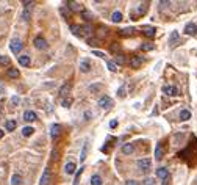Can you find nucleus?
Masks as SVG:
<instances>
[{"label": "nucleus", "mask_w": 197, "mask_h": 185, "mask_svg": "<svg viewBox=\"0 0 197 185\" xmlns=\"http://www.w3.org/2000/svg\"><path fill=\"white\" fill-rule=\"evenodd\" d=\"M92 30H94V28H92V25H91V24H86V25H72V27H70V31H72L75 36L88 38V39L91 38L92 33H94Z\"/></svg>", "instance_id": "f257e3e1"}, {"label": "nucleus", "mask_w": 197, "mask_h": 185, "mask_svg": "<svg viewBox=\"0 0 197 185\" xmlns=\"http://www.w3.org/2000/svg\"><path fill=\"white\" fill-rule=\"evenodd\" d=\"M22 47H24V44H22V41L19 39V38H13L9 42V50L13 53H19L22 50Z\"/></svg>", "instance_id": "f03ea898"}, {"label": "nucleus", "mask_w": 197, "mask_h": 185, "mask_svg": "<svg viewBox=\"0 0 197 185\" xmlns=\"http://www.w3.org/2000/svg\"><path fill=\"white\" fill-rule=\"evenodd\" d=\"M33 44H35L36 49H39V50H46L47 49V41L44 39L42 36H36L35 41H33Z\"/></svg>", "instance_id": "7ed1b4c3"}, {"label": "nucleus", "mask_w": 197, "mask_h": 185, "mask_svg": "<svg viewBox=\"0 0 197 185\" xmlns=\"http://www.w3.org/2000/svg\"><path fill=\"white\" fill-rule=\"evenodd\" d=\"M150 165H152L150 159H141V160H138V162H136V166H138L141 171H149Z\"/></svg>", "instance_id": "20e7f679"}, {"label": "nucleus", "mask_w": 197, "mask_h": 185, "mask_svg": "<svg viewBox=\"0 0 197 185\" xmlns=\"http://www.w3.org/2000/svg\"><path fill=\"white\" fill-rule=\"evenodd\" d=\"M111 104H113V102H111V97H108V96H102L100 99L97 101V105L102 107V108H105V110L111 107Z\"/></svg>", "instance_id": "39448f33"}, {"label": "nucleus", "mask_w": 197, "mask_h": 185, "mask_svg": "<svg viewBox=\"0 0 197 185\" xmlns=\"http://www.w3.org/2000/svg\"><path fill=\"white\" fill-rule=\"evenodd\" d=\"M163 92L164 94H167V96H178V88L177 86H171V85H166V86H163Z\"/></svg>", "instance_id": "423d86ee"}, {"label": "nucleus", "mask_w": 197, "mask_h": 185, "mask_svg": "<svg viewBox=\"0 0 197 185\" xmlns=\"http://www.w3.org/2000/svg\"><path fill=\"white\" fill-rule=\"evenodd\" d=\"M142 64H144V58H142V57H131L130 58V66L131 68L138 69V68L142 66Z\"/></svg>", "instance_id": "0eeeda50"}, {"label": "nucleus", "mask_w": 197, "mask_h": 185, "mask_svg": "<svg viewBox=\"0 0 197 185\" xmlns=\"http://www.w3.org/2000/svg\"><path fill=\"white\" fill-rule=\"evenodd\" d=\"M50 177H52L50 168H46V170H44V173H42V177H41L39 185H49V184H50Z\"/></svg>", "instance_id": "6e6552de"}, {"label": "nucleus", "mask_w": 197, "mask_h": 185, "mask_svg": "<svg viewBox=\"0 0 197 185\" xmlns=\"http://www.w3.org/2000/svg\"><path fill=\"white\" fill-rule=\"evenodd\" d=\"M59 135H61V126H59V124H52L50 126V137L53 140H56Z\"/></svg>", "instance_id": "1a4fd4ad"}, {"label": "nucleus", "mask_w": 197, "mask_h": 185, "mask_svg": "<svg viewBox=\"0 0 197 185\" xmlns=\"http://www.w3.org/2000/svg\"><path fill=\"white\" fill-rule=\"evenodd\" d=\"M185 33H186V35H189V36H194V35L197 33V25L193 24V22L186 24V27H185Z\"/></svg>", "instance_id": "9d476101"}, {"label": "nucleus", "mask_w": 197, "mask_h": 185, "mask_svg": "<svg viewBox=\"0 0 197 185\" xmlns=\"http://www.w3.org/2000/svg\"><path fill=\"white\" fill-rule=\"evenodd\" d=\"M156 176L161 179V181H166V179L169 177V171H167V168H158L156 170Z\"/></svg>", "instance_id": "9b49d317"}, {"label": "nucleus", "mask_w": 197, "mask_h": 185, "mask_svg": "<svg viewBox=\"0 0 197 185\" xmlns=\"http://www.w3.org/2000/svg\"><path fill=\"white\" fill-rule=\"evenodd\" d=\"M24 121H27V122L36 121V113H35V111H31V110L25 111V113H24Z\"/></svg>", "instance_id": "f8f14e48"}, {"label": "nucleus", "mask_w": 197, "mask_h": 185, "mask_svg": "<svg viewBox=\"0 0 197 185\" xmlns=\"http://www.w3.org/2000/svg\"><path fill=\"white\" fill-rule=\"evenodd\" d=\"M69 92H70V85H69V83H64V85L61 86V88H59V96L64 97V99L67 97Z\"/></svg>", "instance_id": "ddd939ff"}, {"label": "nucleus", "mask_w": 197, "mask_h": 185, "mask_svg": "<svg viewBox=\"0 0 197 185\" xmlns=\"http://www.w3.org/2000/svg\"><path fill=\"white\" fill-rule=\"evenodd\" d=\"M80 69L83 71V72H88V71H91V60H81L80 63Z\"/></svg>", "instance_id": "4468645a"}, {"label": "nucleus", "mask_w": 197, "mask_h": 185, "mask_svg": "<svg viewBox=\"0 0 197 185\" xmlns=\"http://www.w3.org/2000/svg\"><path fill=\"white\" fill-rule=\"evenodd\" d=\"M19 63H20V66L28 68V66H30V63H31V60H30L28 55H20V57H19Z\"/></svg>", "instance_id": "2eb2a0df"}, {"label": "nucleus", "mask_w": 197, "mask_h": 185, "mask_svg": "<svg viewBox=\"0 0 197 185\" xmlns=\"http://www.w3.org/2000/svg\"><path fill=\"white\" fill-rule=\"evenodd\" d=\"M142 33L149 38H153L155 36V28H153V27H142Z\"/></svg>", "instance_id": "dca6fc26"}, {"label": "nucleus", "mask_w": 197, "mask_h": 185, "mask_svg": "<svg viewBox=\"0 0 197 185\" xmlns=\"http://www.w3.org/2000/svg\"><path fill=\"white\" fill-rule=\"evenodd\" d=\"M135 31H136L135 28H122V30H119V35L127 38V36H133V35H135Z\"/></svg>", "instance_id": "f3484780"}, {"label": "nucleus", "mask_w": 197, "mask_h": 185, "mask_svg": "<svg viewBox=\"0 0 197 185\" xmlns=\"http://www.w3.org/2000/svg\"><path fill=\"white\" fill-rule=\"evenodd\" d=\"M66 5L69 7V11H80L81 9L80 3H77V2H66Z\"/></svg>", "instance_id": "a211bd4d"}, {"label": "nucleus", "mask_w": 197, "mask_h": 185, "mask_svg": "<svg viewBox=\"0 0 197 185\" xmlns=\"http://www.w3.org/2000/svg\"><path fill=\"white\" fill-rule=\"evenodd\" d=\"M64 170L67 174H74L77 171V168H75V163L74 162H69V163H66V166H64Z\"/></svg>", "instance_id": "6ab92c4d"}, {"label": "nucleus", "mask_w": 197, "mask_h": 185, "mask_svg": "<svg viewBox=\"0 0 197 185\" xmlns=\"http://www.w3.org/2000/svg\"><path fill=\"white\" fill-rule=\"evenodd\" d=\"M16 126H17V122H16L14 119H9V121H7V124H5V129H7L8 132H13L16 129Z\"/></svg>", "instance_id": "aec40b11"}, {"label": "nucleus", "mask_w": 197, "mask_h": 185, "mask_svg": "<svg viewBox=\"0 0 197 185\" xmlns=\"http://www.w3.org/2000/svg\"><path fill=\"white\" fill-rule=\"evenodd\" d=\"M133 151H135V146L131 143H127V144H124V148H122V154H131Z\"/></svg>", "instance_id": "412c9836"}, {"label": "nucleus", "mask_w": 197, "mask_h": 185, "mask_svg": "<svg viewBox=\"0 0 197 185\" xmlns=\"http://www.w3.org/2000/svg\"><path fill=\"white\" fill-rule=\"evenodd\" d=\"M22 184V176L20 174H13L11 177V185H20Z\"/></svg>", "instance_id": "4be33fe9"}, {"label": "nucleus", "mask_w": 197, "mask_h": 185, "mask_svg": "<svg viewBox=\"0 0 197 185\" xmlns=\"http://www.w3.org/2000/svg\"><path fill=\"white\" fill-rule=\"evenodd\" d=\"M7 74H8V77H11V79H17L19 75H20V74H19V71L16 69V68H9Z\"/></svg>", "instance_id": "5701e85b"}, {"label": "nucleus", "mask_w": 197, "mask_h": 185, "mask_svg": "<svg viewBox=\"0 0 197 185\" xmlns=\"http://www.w3.org/2000/svg\"><path fill=\"white\" fill-rule=\"evenodd\" d=\"M180 119H182V121H188V119H191V111L189 110H182L180 111Z\"/></svg>", "instance_id": "b1692460"}, {"label": "nucleus", "mask_w": 197, "mask_h": 185, "mask_svg": "<svg viewBox=\"0 0 197 185\" xmlns=\"http://www.w3.org/2000/svg\"><path fill=\"white\" fill-rule=\"evenodd\" d=\"M59 13H61V16L67 20V19H70V11H69V8H66V7H61L59 8Z\"/></svg>", "instance_id": "393cba45"}, {"label": "nucleus", "mask_w": 197, "mask_h": 185, "mask_svg": "<svg viewBox=\"0 0 197 185\" xmlns=\"http://www.w3.org/2000/svg\"><path fill=\"white\" fill-rule=\"evenodd\" d=\"M111 19H113V22H120L122 20V13H119V11H114L113 13V16H111Z\"/></svg>", "instance_id": "a878e982"}, {"label": "nucleus", "mask_w": 197, "mask_h": 185, "mask_svg": "<svg viewBox=\"0 0 197 185\" xmlns=\"http://www.w3.org/2000/svg\"><path fill=\"white\" fill-rule=\"evenodd\" d=\"M161 157H163V148H161V144H158L156 149H155V159L161 160Z\"/></svg>", "instance_id": "bb28decb"}, {"label": "nucleus", "mask_w": 197, "mask_h": 185, "mask_svg": "<svg viewBox=\"0 0 197 185\" xmlns=\"http://www.w3.org/2000/svg\"><path fill=\"white\" fill-rule=\"evenodd\" d=\"M91 185H102V179H100V176L94 174V176L91 177Z\"/></svg>", "instance_id": "cd10ccee"}, {"label": "nucleus", "mask_w": 197, "mask_h": 185, "mask_svg": "<svg viewBox=\"0 0 197 185\" xmlns=\"http://www.w3.org/2000/svg\"><path fill=\"white\" fill-rule=\"evenodd\" d=\"M109 50H111L113 53H117V55H119V52H120V46L117 44V42H113V44L109 46Z\"/></svg>", "instance_id": "c85d7f7f"}, {"label": "nucleus", "mask_w": 197, "mask_h": 185, "mask_svg": "<svg viewBox=\"0 0 197 185\" xmlns=\"http://www.w3.org/2000/svg\"><path fill=\"white\" fill-rule=\"evenodd\" d=\"M33 132H35V129H33V127H24V129H22V135H24V137H30Z\"/></svg>", "instance_id": "c756f323"}, {"label": "nucleus", "mask_w": 197, "mask_h": 185, "mask_svg": "<svg viewBox=\"0 0 197 185\" xmlns=\"http://www.w3.org/2000/svg\"><path fill=\"white\" fill-rule=\"evenodd\" d=\"M22 19L27 20V22H28V20L31 19V13H30V9H24V11H22Z\"/></svg>", "instance_id": "7c9ffc66"}, {"label": "nucleus", "mask_w": 197, "mask_h": 185, "mask_svg": "<svg viewBox=\"0 0 197 185\" xmlns=\"http://www.w3.org/2000/svg\"><path fill=\"white\" fill-rule=\"evenodd\" d=\"M85 168H80V170H77V174H75V181H74V185H78L80 182V176H81V173H83Z\"/></svg>", "instance_id": "2f4dec72"}, {"label": "nucleus", "mask_w": 197, "mask_h": 185, "mask_svg": "<svg viewBox=\"0 0 197 185\" xmlns=\"http://www.w3.org/2000/svg\"><path fill=\"white\" fill-rule=\"evenodd\" d=\"M8 64H9V58L0 55V66H8Z\"/></svg>", "instance_id": "473e14b6"}, {"label": "nucleus", "mask_w": 197, "mask_h": 185, "mask_svg": "<svg viewBox=\"0 0 197 185\" xmlns=\"http://www.w3.org/2000/svg\"><path fill=\"white\" fill-rule=\"evenodd\" d=\"M147 11V3H142V5H139V8H138V14L139 16H142Z\"/></svg>", "instance_id": "72a5a7b5"}, {"label": "nucleus", "mask_w": 197, "mask_h": 185, "mask_svg": "<svg viewBox=\"0 0 197 185\" xmlns=\"http://www.w3.org/2000/svg\"><path fill=\"white\" fill-rule=\"evenodd\" d=\"M22 5L25 7V9H30L33 5H35V2H31V0H24V2H22Z\"/></svg>", "instance_id": "f704fd0d"}, {"label": "nucleus", "mask_w": 197, "mask_h": 185, "mask_svg": "<svg viewBox=\"0 0 197 185\" xmlns=\"http://www.w3.org/2000/svg\"><path fill=\"white\" fill-rule=\"evenodd\" d=\"M108 69L111 71V72H117V66L113 61H108Z\"/></svg>", "instance_id": "c9c22d12"}, {"label": "nucleus", "mask_w": 197, "mask_h": 185, "mask_svg": "<svg viewBox=\"0 0 197 185\" xmlns=\"http://www.w3.org/2000/svg\"><path fill=\"white\" fill-rule=\"evenodd\" d=\"M72 105V99H70V97H66V99H63V107H70Z\"/></svg>", "instance_id": "e433bc0d"}, {"label": "nucleus", "mask_w": 197, "mask_h": 185, "mask_svg": "<svg viewBox=\"0 0 197 185\" xmlns=\"http://www.w3.org/2000/svg\"><path fill=\"white\" fill-rule=\"evenodd\" d=\"M81 16H83V19H86V20H91L92 19V14L89 11H81Z\"/></svg>", "instance_id": "4c0bfd02"}, {"label": "nucleus", "mask_w": 197, "mask_h": 185, "mask_svg": "<svg viewBox=\"0 0 197 185\" xmlns=\"http://www.w3.org/2000/svg\"><path fill=\"white\" fill-rule=\"evenodd\" d=\"M153 49V44H150V42H146L144 46H142V50L144 52H147V50H152Z\"/></svg>", "instance_id": "58836bf2"}, {"label": "nucleus", "mask_w": 197, "mask_h": 185, "mask_svg": "<svg viewBox=\"0 0 197 185\" xmlns=\"http://www.w3.org/2000/svg\"><path fill=\"white\" fill-rule=\"evenodd\" d=\"M116 61H117L119 64H124V63H125V57H124V55H120V53H119V55L116 57Z\"/></svg>", "instance_id": "ea45409f"}, {"label": "nucleus", "mask_w": 197, "mask_h": 185, "mask_svg": "<svg viewBox=\"0 0 197 185\" xmlns=\"http://www.w3.org/2000/svg\"><path fill=\"white\" fill-rule=\"evenodd\" d=\"M88 44H89V46H97V44H98V41H97V39H92V38H89V39H88Z\"/></svg>", "instance_id": "a19ab883"}, {"label": "nucleus", "mask_w": 197, "mask_h": 185, "mask_svg": "<svg viewBox=\"0 0 197 185\" xmlns=\"http://www.w3.org/2000/svg\"><path fill=\"white\" fill-rule=\"evenodd\" d=\"M153 184H155V181H153L152 177H149V179H146V181H144V185H153Z\"/></svg>", "instance_id": "79ce46f5"}, {"label": "nucleus", "mask_w": 197, "mask_h": 185, "mask_svg": "<svg viewBox=\"0 0 197 185\" xmlns=\"http://www.w3.org/2000/svg\"><path fill=\"white\" fill-rule=\"evenodd\" d=\"M11 104H13V105H17V104H19V97H17V96H13V99H11Z\"/></svg>", "instance_id": "37998d69"}, {"label": "nucleus", "mask_w": 197, "mask_h": 185, "mask_svg": "<svg viewBox=\"0 0 197 185\" xmlns=\"http://www.w3.org/2000/svg\"><path fill=\"white\" fill-rule=\"evenodd\" d=\"M52 160H53V162H55V160H58V151H56V149L52 152Z\"/></svg>", "instance_id": "c03bdc74"}, {"label": "nucleus", "mask_w": 197, "mask_h": 185, "mask_svg": "<svg viewBox=\"0 0 197 185\" xmlns=\"http://www.w3.org/2000/svg\"><path fill=\"white\" fill-rule=\"evenodd\" d=\"M167 5H171V2H166V0H163V2H160V8H166Z\"/></svg>", "instance_id": "a18cd8bd"}, {"label": "nucleus", "mask_w": 197, "mask_h": 185, "mask_svg": "<svg viewBox=\"0 0 197 185\" xmlns=\"http://www.w3.org/2000/svg\"><path fill=\"white\" fill-rule=\"evenodd\" d=\"M94 55L100 57V58H106V57H105V53H103V52H98V50H94Z\"/></svg>", "instance_id": "49530a36"}, {"label": "nucleus", "mask_w": 197, "mask_h": 185, "mask_svg": "<svg viewBox=\"0 0 197 185\" xmlns=\"http://www.w3.org/2000/svg\"><path fill=\"white\" fill-rule=\"evenodd\" d=\"M177 38H178V33H177V31H174V33L171 35V41H172V42L177 41Z\"/></svg>", "instance_id": "de8ad7c7"}, {"label": "nucleus", "mask_w": 197, "mask_h": 185, "mask_svg": "<svg viewBox=\"0 0 197 185\" xmlns=\"http://www.w3.org/2000/svg\"><path fill=\"white\" fill-rule=\"evenodd\" d=\"M91 91H96V90H100V85H94V86H91L89 88Z\"/></svg>", "instance_id": "09e8293b"}, {"label": "nucleus", "mask_w": 197, "mask_h": 185, "mask_svg": "<svg viewBox=\"0 0 197 185\" xmlns=\"http://www.w3.org/2000/svg\"><path fill=\"white\" fill-rule=\"evenodd\" d=\"M116 126H117V121H111V122H109V127H111V129H114Z\"/></svg>", "instance_id": "8fccbe9b"}, {"label": "nucleus", "mask_w": 197, "mask_h": 185, "mask_svg": "<svg viewBox=\"0 0 197 185\" xmlns=\"http://www.w3.org/2000/svg\"><path fill=\"white\" fill-rule=\"evenodd\" d=\"M125 185H139L138 182H136V181H128L127 184H125Z\"/></svg>", "instance_id": "3c124183"}, {"label": "nucleus", "mask_w": 197, "mask_h": 185, "mask_svg": "<svg viewBox=\"0 0 197 185\" xmlns=\"http://www.w3.org/2000/svg\"><path fill=\"white\" fill-rule=\"evenodd\" d=\"M3 135H5V132H3V130H2V129H0V140H2V138H3Z\"/></svg>", "instance_id": "603ef678"}, {"label": "nucleus", "mask_w": 197, "mask_h": 185, "mask_svg": "<svg viewBox=\"0 0 197 185\" xmlns=\"http://www.w3.org/2000/svg\"><path fill=\"white\" fill-rule=\"evenodd\" d=\"M163 185H169V177L166 179V181H164V184H163Z\"/></svg>", "instance_id": "864d4df0"}, {"label": "nucleus", "mask_w": 197, "mask_h": 185, "mask_svg": "<svg viewBox=\"0 0 197 185\" xmlns=\"http://www.w3.org/2000/svg\"><path fill=\"white\" fill-rule=\"evenodd\" d=\"M0 116H2V107H0Z\"/></svg>", "instance_id": "5fc2aeb1"}]
</instances>
